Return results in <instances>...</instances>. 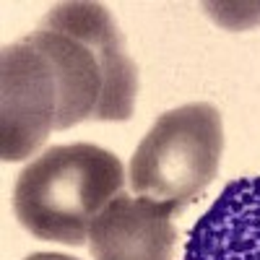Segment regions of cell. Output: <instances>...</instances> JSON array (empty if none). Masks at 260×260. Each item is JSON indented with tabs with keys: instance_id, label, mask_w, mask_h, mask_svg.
Segmentation results:
<instances>
[{
	"instance_id": "cell-2",
	"label": "cell",
	"mask_w": 260,
	"mask_h": 260,
	"mask_svg": "<svg viewBox=\"0 0 260 260\" xmlns=\"http://www.w3.org/2000/svg\"><path fill=\"white\" fill-rule=\"evenodd\" d=\"M122 185L125 169L112 151L94 143L50 146L16 180V219L37 240L78 247Z\"/></svg>"
},
{
	"instance_id": "cell-5",
	"label": "cell",
	"mask_w": 260,
	"mask_h": 260,
	"mask_svg": "<svg viewBox=\"0 0 260 260\" xmlns=\"http://www.w3.org/2000/svg\"><path fill=\"white\" fill-rule=\"evenodd\" d=\"M172 206L117 195L94 219L89 250L94 260H172L177 229Z\"/></svg>"
},
{
	"instance_id": "cell-1",
	"label": "cell",
	"mask_w": 260,
	"mask_h": 260,
	"mask_svg": "<svg viewBox=\"0 0 260 260\" xmlns=\"http://www.w3.org/2000/svg\"><path fill=\"white\" fill-rule=\"evenodd\" d=\"M24 42L52 65L60 96L57 130L89 120L122 122L133 115L138 71L102 3H57Z\"/></svg>"
},
{
	"instance_id": "cell-4",
	"label": "cell",
	"mask_w": 260,
	"mask_h": 260,
	"mask_svg": "<svg viewBox=\"0 0 260 260\" xmlns=\"http://www.w3.org/2000/svg\"><path fill=\"white\" fill-rule=\"evenodd\" d=\"M57 81L50 60L24 39L0 55V156L24 161L34 156L57 125Z\"/></svg>"
},
{
	"instance_id": "cell-3",
	"label": "cell",
	"mask_w": 260,
	"mask_h": 260,
	"mask_svg": "<svg viewBox=\"0 0 260 260\" xmlns=\"http://www.w3.org/2000/svg\"><path fill=\"white\" fill-rule=\"evenodd\" d=\"M224 125L213 104L190 102L159 115L130 159V185L141 198L177 213L216 180Z\"/></svg>"
},
{
	"instance_id": "cell-6",
	"label": "cell",
	"mask_w": 260,
	"mask_h": 260,
	"mask_svg": "<svg viewBox=\"0 0 260 260\" xmlns=\"http://www.w3.org/2000/svg\"><path fill=\"white\" fill-rule=\"evenodd\" d=\"M182 260H260V177L221 190L190 229Z\"/></svg>"
},
{
	"instance_id": "cell-7",
	"label": "cell",
	"mask_w": 260,
	"mask_h": 260,
	"mask_svg": "<svg viewBox=\"0 0 260 260\" xmlns=\"http://www.w3.org/2000/svg\"><path fill=\"white\" fill-rule=\"evenodd\" d=\"M24 260H76V257L62 255V252H34V255H29Z\"/></svg>"
}]
</instances>
